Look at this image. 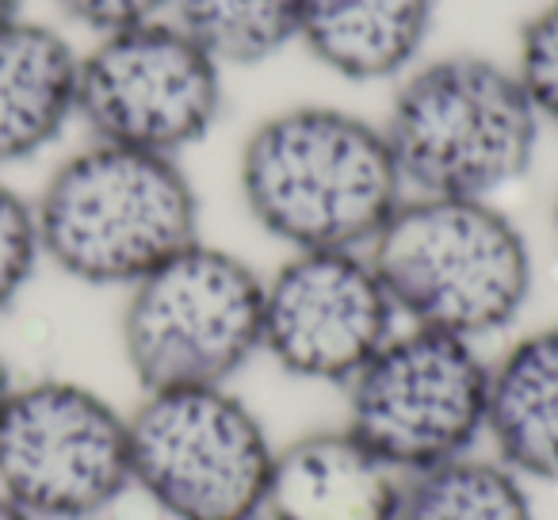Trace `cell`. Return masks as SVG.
Segmentation results:
<instances>
[{
    "label": "cell",
    "instance_id": "cell-1",
    "mask_svg": "<svg viewBox=\"0 0 558 520\" xmlns=\"http://www.w3.org/2000/svg\"><path fill=\"white\" fill-rule=\"evenodd\" d=\"M238 188L248 218L291 253L367 249L405 199L383 126L337 104L260 119L241 146Z\"/></svg>",
    "mask_w": 558,
    "mask_h": 520
},
{
    "label": "cell",
    "instance_id": "cell-14",
    "mask_svg": "<svg viewBox=\"0 0 558 520\" xmlns=\"http://www.w3.org/2000/svg\"><path fill=\"white\" fill-rule=\"evenodd\" d=\"M486 440L524 482H558V322L489 364Z\"/></svg>",
    "mask_w": 558,
    "mask_h": 520
},
{
    "label": "cell",
    "instance_id": "cell-10",
    "mask_svg": "<svg viewBox=\"0 0 558 520\" xmlns=\"http://www.w3.org/2000/svg\"><path fill=\"white\" fill-rule=\"evenodd\" d=\"M398 322L367 249H299L264 276L260 352L291 379L344 387Z\"/></svg>",
    "mask_w": 558,
    "mask_h": 520
},
{
    "label": "cell",
    "instance_id": "cell-15",
    "mask_svg": "<svg viewBox=\"0 0 558 520\" xmlns=\"http://www.w3.org/2000/svg\"><path fill=\"white\" fill-rule=\"evenodd\" d=\"M398 520H535V505L512 467L471 451L405 479Z\"/></svg>",
    "mask_w": 558,
    "mask_h": 520
},
{
    "label": "cell",
    "instance_id": "cell-17",
    "mask_svg": "<svg viewBox=\"0 0 558 520\" xmlns=\"http://www.w3.org/2000/svg\"><path fill=\"white\" fill-rule=\"evenodd\" d=\"M39 265L43 249L39 226H35V203L0 177V314L16 306V299L35 280Z\"/></svg>",
    "mask_w": 558,
    "mask_h": 520
},
{
    "label": "cell",
    "instance_id": "cell-22",
    "mask_svg": "<svg viewBox=\"0 0 558 520\" xmlns=\"http://www.w3.org/2000/svg\"><path fill=\"white\" fill-rule=\"evenodd\" d=\"M16 387L9 375V364H4V356H0V406H4V398H9V390Z\"/></svg>",
    "mask_w": 558,
    "mask_h": 520
},
{
    "label": "cell",
    "instance_id": "cell-16",
    "mask_svg": "<svg viewBox=\"0 0 558 520\" xmlns=\"http://www.w3.org/2000/svg\"><path fill=\"white\" fill-rule=\"evenodd\" d=\"M169 20L222 70L271 62L299 43V0H172Z\"/></svg>",
    "mask_w": 558,
    "mask_h": 520
},
{
    "label": "cell",
    "instance_id": "cell-6",
    "mask_svg": "<svg viewBox=\"0 0 558 520\" xmlns=\"http://www.w3.org/2000/svg\"><path fill=\"white\" fill-rule=\"evenodd\" d=\"M126 425L131 489L169 520L260 517L276 444L230 387L146 390Z\"/></svg>",
    "mask_w": 558,
    "mask_h": 520
},
{
    "label": "cell",
    "instance_id": "cell-23",
    "mask_svg": "<svg viewBox=\"0 0 558 520\" xmlns=\"http://www.w3.org/2000/svg\"><path fill=\"white\" fill-rule=\"evenodd\" d=\"M550 218H555V241H558V195H555V215Z\"/></svg>",
    "mask_w": 558,
    "mask_h": 520
},
{
    "label": "cell",
    "instance_id": "cell-13",
    "mask_svg": "<svg viewBox=\"0 0 558 520\" xmlns=\"http://www.w3.org/2000/svg\"><path fill=\"white\" fill-rule=\"evenodd\" d=\"M433 24L436 0H299V47L352 85L405 77Z\"/></svg>",
    "mask_w": 558,
    "mask_h": 520
},
{
    "label": "cell",
    "instance_id": "cell-21",
    "mask_svg": "<svg viewBox=\"0 0 558 520\" xmlns=\"http://www.w3.org/2000/svg\"><path fill=\"white\" fill-rule=\"evenodd\" d=\"M0 520H32V517H27V512L20 509V505H12L9 497L0 494Z\"/></svg>",
    "mask_w": 558,
    "mask_h": 520
},
{
    "label": "cell",
    "instance_id": "cell-18",
    "mask_svg": "<svg viewBox=\"0 0 558 520\" xmlns=\"http://www.w3.org/2000/svg\"><path fill=\"white\" fill-rule=\"evenodd\" d=\"M512 70L543 126H558V0H547L524 20Z\"/></svg>",
    "mask_w": 558,
    "mask_h": 520
},
{
    "label": "cell",
    "instance_id": "cell-3",
    "mask_svg": "<svg viewBox=\"0 0 558 520\" xmlns=\"http://www.w3.org/2000/svg\"><path fill=\"white\" fill-rule=\"evenodd\" d=\"M32 203L43 261L88 288H134L199 238V192L180 157L108 142L65 157Z\"/></svg>",
    "mask_w": 558,
    "mask_h": 520
},
{
    "label": "cell",
    "instance_id": "cell-5",
    "mask_svg": "<svg viewBox=\"0 0 558 520\" xmlns=\"http://www.w3.org/2000/svg\"><path fill=\"white\" fill-rule=\"evenodd\" d=\"M264 276L245 256L195 238L126 288L119 341L146 390L230 387L260 356Z\"/></svg>",
    "mask_w": 558,
    "mask_h": 520
},
{
    "label": "cell",
    "instance_id": "cell-20",
    "mask_svg": "<svg viewBox=\"0 0 558 520\" xmlns=\"http://www.w3.org/2000/svg\"><path fill=\"white\" fill-rule=\"evenodd\" d=\"M24 16V0H0V24Z\"/></svg>",
    "mask_w": 558,
    "mask_h": 520
},
{
    "label": "cell",
    "instance_id": "cell-11",
    "mask_svg": "<svg viewBox=\"0 0 558 520\" xmlns=\"http://www.w3.org/2000/svg\"><path fill=\"white\" fill-rule=\"evenodd\" d=\"M405 479L349 428L276 448L260 520H398Z\"/></svg>",
    "mask_w": 558,
    "mask_h": 520
},
{
    "label": "cell",
    "instance_id": "cell-19",
    "mask_svg": "<svg viewBox=\"0 0 558 520\" xmlns=\"http://www.w3.org/2000/svg\"><path fill=\"white\" fill-rule=\"evenodd\" d=\"M54 4L70 24L93 32V39L165 20L172 12V0H54Z\"/></svg>",
    "mask_w": 558,
    "mask_h": 520
},
{
    "label": "cell",
    "instance_id": "cell-2",
    "mask_svg": "<svg viewBox=\"0 0 558 520\" xmlns=\"http://www.w3.org/2000/svg\"><path fill=\"white\" fill-rule=\"evenodd\" d=\"M367 256L405 326L466 341L509 329L535 288L524 230L497 199L405 195Z\"/></svg>",
    "mask_w": 558,
    "mask_h": 520
},
{
    "label": "cell",
    "instance_id": "cell-24",
    "mask_svg": "<svg viewBox=\"0 0 558 520\" xmlns=\"http://www.w3.org/2000/svg\"><path fill=\"white\" fill-rule=\"evenodd\" d=\"M253 520H260V517H253Z\"/></svg>",
    "mask_w": 558,
    "mask_h": 520
},
{
    "label": "cell",
    "instance_id": "cell-4",
    "mask_svg": "<svg viewBox=\"0 0 558 520\" xmlns=\"http://www.w3.org/2000/svg\"><path fill=\"white\" fill-rule=\"evenodd\" d=\"M379 126L405 195L459 199H497L517 184L543 134L517 70L486 55L417 62Z\"/></svg>",
    "mask_w": 558,
    "mask_h": 520
},
{
    "label": "cell",
    "instance_id": "cell-8",
    "mask_svg": "<svg viewBox=\"0 0 558 520\" xmlns=\"http://www.w3.org/2000/svg\"><path fill=\"white\" fill-rule=\"evenodd\" d=\"M131 489V425L73 379L16 383L0 406V494L32 520H93Z\"/></svg>",
    "mask_w": 558,
    "mask_h": 520
},
{
    "label": "cell",
    "instance_id": "cell-7",
    "mask_svg": "<svg viewBox=\"0 0 558 520\" xmlns=\"http://www.w3.org/2000/svg\"><path fill=\"white\" fill-rule=\"evenodd\" d=\"M344 428L402 479H413L471 456L486 440L489 360L478 341L398 326L344 383Z\"/></svg>",
    "mask_w": 558,
    "mask_h": 520
},
{
    "label": "cell",
    "instance_id": "cell-9",
    "mask_svg": "<svg viewBox=\"0 0 558 520\" xmlns=\"http://www.w3.org/2000/svg\"><path fill=\"white\" fill-rule=\"evenodd\" d=\"M222 104L226 70L169 16L81 50L77 119L93 142L180 157L215 131Z\"/></svg>",
    "mask_w": 558,
    "mask_h": 520
},
{
    "label": "cell",
    "instance_id": "cell-12",
    "mask_svg": "<svg viewBox=\"0 0 558 520\" xmlns=\"http://www.w3.org/2000/svg\"><path fill=\"white\" fill-rule=\"evenodd\" d=\"M81 50L58 27L0 24V169L50 149L77 119Z\"/></svg>",
    "mask_w": 558,
    "mask_h": 520
}]
</instances>
